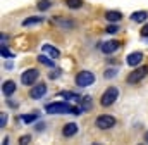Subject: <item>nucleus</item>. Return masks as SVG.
Listing matches in <instances>:
<instances>
[{
	"mask_svg": "<svg viewBox=\"0 0 148 145\" xmlns=\"http://www.w3.org/2000/svg\"><path fill=\"white\" fill-rule=\"evenodd\" d=\"M45 110L48 114H67V112H73V107L67 102H53V104H48Z\"/></svg>",
	"mask_w": 148,
	"mask_h": 145,
	"instance_id": "nucleus-1",
	"label": "nucleus"
},
{
	"mask_svg": "<svg viewBox=\"0 0 148 145\" xmlns=\"http://www.w3.org/2000/svg\"><path fill=\"white\" fill-rule=\"evenodd\" d=\"M117 97H119V90H117L115 86H110V88H107V90L103 92V95H102V99H100V104L105 106V107H109V106H112V104L117 100Z\"/></svg>",
	"mask_w": 148,
	"mask_h": 145,
	"instance_id": "nucleus-2",
	"label": "nucleus"
},
{
	"mask_svg": "<svg viewBox=\"0 0 148 145\" xmlns=\"http://www.w3.org/2000/svg\"><path fill=\"white\" fill-rule=\"evenodd\" d=\"M95 81V74L90 71H81L76 76V85L77 86H90Z\"/></svg>",
	"mask_w": 148,
	"mask_h": 145,
	"instance_id": "nucleus-3",
	"label": "nucleus"
},
{
	"mask_svg": "<svg viewBox=\"0 0 148 145\" xmlns=\"http://www.w3.org/2000/svg\"><path fill=\"white\" fill-rule=\"evenodd\" d=\"M38 76H40V72H38V69H26V71L21 74V83L23 85H35V81L38 79Z\"/></svg>",
	"mask_w": 148,
	"mask_h": 145,
	"instance_id": "nucleus-4",
	"label": "nucleus"
},
{
	"mask_svg": "<svg viewBox=\"0 0 148 145\" xmlns=\"http://www.w3.org/2000/svg\"><path fill=\"white\" fill-rule=\"evenodd\" d=\"M148 74V66H141V68H138V69H134V71L131 72L129 76H127V83H131V85H134V83H138V81H141L145 76Z\"/></svg>",
	"mask_w": 148,
	"mask_h": 145,
	"instance_id": "nucleus-5",
	"label": "nucleus"
},
{
	"mask_svg": "<svg viewBox=\"0 0 148 145\" xmlns=\"http://www.w3.org/2000/svg\"><path fill=\"white\" fill-rule=\"evenodd\" d=\"M115 124V117L114 116H109V114H103V116H98L97 117V126L100 130H109Z\"/></svg>",
	"mask_w": 148,
	"mask_h": 145,
	"instance_id": "nucleus-6",
	"label": "nucleus"
},
{
	"mask_svg": "<svg viewBox=\"0 0 148 145\" xmlns=\"http://www.w3.org/2000/svg\"><path fill=\"white\" fill-rule=\"evenodd\" d=\"M45 93H47V86H45L43 83H38L36 86L31 88V92H29V95H31L33 99H41Z\"/></svg>",
	"mask_w": 148,
	"mask_h": 145,
	"instance_id": "nucleus-7",
	"label": "nucleus"
},
{
	"mask_svg": "<svg viewBox=\"0 0 148 145\" xmlns=\"http://www.w3.org/2000/svg\"><path fill=\"white\" fill-rule=\"evenodd\" d=\"M126 61H127V64H129V66H133V68H134V66H138V64L143 61V54H141V52H133V54H129V55H127V59H126Z\"/></svg>",
	"mask_w": 148,
	"mask_h": 145,
	"instance_id": "nucleus-8",
	"label": "nucleus"
},
{
	"mask_svg": "<svg viewBox=\"0 0 148 145\" xmlns=\"http://www.w3.org/2000/svg\"><path fill=\"white\" fill-rule=\"evenodd\" d=\"M117 48H119V43L114 41V40H109V41H105V43L102 45V52H103V54H114Z\"/></svg>",
	"mask_w": 148,
	"mask_h": 145,
	"instance_id": "nucleus-9",
	"label": "nucleus"
},
{
	"mask_svg": "<svg viewBox=\"0 0 148 145\" xmlns=\"http://www.w3.org/2000/svg\"><path fill=\"white\" fill-rule=\"evenodd\" d=\"M41 50H43V54H47V55L52 57V59H59V57H60V52H59L55 47H52V45H43Z\"/></svg>",
	"mask_w": 148,
	"mask_h": 145,
	"instance_id": "nucleus-10",
	"label": "nucleus"
},
{
	"mask_svg": "<svg viewBox=\"0 0 148 145\" xmlns=\"http://www.w3.org/2000/svg\"><path fill=\"white\" fill-rule=\"evenodd\" d=\"M62 133H64V137H74L76 133H77V124L76 123H67L64 128H62Z\"/></svg>",
	"mask_w": 148,
	"mask_h": 145,
	"instance_id": "nucleus-11",
	"label": "nucleus"
},
{
	"mask_svg": "<svg viewBox=\"0 0 148 145\" xmlns=\"http://www.w3.org/2000/svg\"><path fill=\"white\" fill-rule=\"evenodd\" d=\"M2 92H3L7 97H10V95L16 92V83H14V81H10V79H9V81H5V83L2 85Z\"/></svg>",
	"mask_w": 148,
	"mask_h": 145,
	"instance_id": "nucleus-12",
	"label": "nucleus"
},
{
	"mask_svg": "<svg viewBox=\"0 0 148 145\" xmlns=\"http://www.w3.org/2000/svg\"><path fill=\"white\" fill-rule=\"evenodd\" d=\"M121 17H122V14H121L119 10H109V12L105 14V19L110 21V23H117Z\"/></svg>",
	"mask_w": 148,
	"mask_h": 145,
	"instance_id": "nucleus-13",
	"label": "nucleus"
},
{
	"mask_svg": "<svg viewBox=\"0 0 148 145\" xmlns=\"http://www.w3.org/2000/svg\"><path fill=\"white\" fill-rule=\"evenodd\" d=\"M147 16L148 14L145 10H138V12H133V14H131V19L136 21V23H143V21L147 19Z\"/></svg>",
	"mask_w": 148,
	"mask_h": 145,
	"instance_id": "nucleus-14",
	"label": "nucleus"
},
{
	"mask_svg": "<svg viewBox=\"0 0 148 145\" xmlns=\"http://www.w3.org/2000/svg\"><path fill=\"white\" fill-rule=\"evenodd\" d=\"M41 21H43V17H36V16H35V17H28V19L23 21V26H24V28H29V26H33V24H40Z\"/></svg>",
	"mask_w": 148,
	"mask_h": 145,
	"instance_id": "nucleus-15",
	"label": "nucleus"
},
{
	"mask_svg": "<svg viewBox=\"0 0 148 145\" xmlns=\"http://www.w3.org/2000/svg\"><path fill=\"white\" fill-rule=\"evenodd\" d=\"M60 97H62V99H66V100H83L79 95H76V93H69V92H62V93H60Z\"/></svg>",
	"mask_w": 148,
	"mask_h": 145,
	"instance_id": "nucleus-16",
	"label": "nucleus"
},
{
	"mask_svg": "<svg viewBox=\"0 0 148 145\" xmlns=\"http://www.w3.org/2000/svg\"><path fill=\"white\" fill-rule=\"evenodd\" d=\"M66 5L71 9H79L83 5V0H66Z\"/></svg>",
	"mask_w": 148,
	"mask_h": 145,
	"instance_id": "nucleus-17",
	"label": "nucleus"
},
{
	"mask_svg": "<svg viewBox=\"0 0 148 145\" xmlns=\"http://www.w3.org/2000/svg\"><path fill=\"white\" fill-rule=\"evenodd\" d=\"M50 59H52V57H47V54H45V55H40V57H38V61H40L41 64H45V66H50V68H53V62H52Z\"/></svg>",
	"mask_w": 148,
	"mask_h": 145,
	"instance_id": "nucleus-18",
	"label": "nucleus"
},
{
	"mask_svg": "<svg viewBox=\"0 0 148 145\" xmlns=\"http://www.w3.org/2000/svg\"><path fill=\"white\" fill-rule=\"evenodd\" d=\"M83 110H90L91 109V97H83V106H81Z\"/></svg>",
	"mask_w": 148,
	"mask_h": 145,
	"instance_id": "nucleus-19",
	"label": "nucleus"
},
{
	"mask_svg": "<svg viewBox=\"0 0 148 145\" xmlns=\"http://www.w3.org/2000/svg\"><path fill=\"white\" fill-rule=\"evenodd\" d=\"M50 5H52L50 0H40V2H38V9H40V10H47Z\"/></svg>",
	"mask_w": 148,
	"mask_h": 145,
	"instance_id": "nucleus-20",
	"label": "nucleus"
},
{
	"mask_svg": "<svg viewBox=\"0 0 148 145\" xmlns=\"http://www.w3.org/2000/svg\"><path fill=\"white\" fill-rule=\"evenodd\" d=\"M38 117V114H26V116H23V121L24 123H35Z\"/></svg>",
	"mask_w": 148,
	"mask_h": 145,
	"instance_id": "nucleus-21",
	"label": "nucleus"
},
{
	"mask_svg": "<svg viewBox=\"0 0 148 145\" xmlns=\"http://www.w3.org/2000/svg\"><path fill=\"white\" fill-rule=\"evenodd\" d=\"M55 23L59 24V26H66V28H73V23H67V21H60V17H55Z\"/></svg>",
	"mask_w": 148,
	"mask_h": 145,
	"instance_id": "nucleus-22",
	"label": "nucleus"
},
{
	"mask_svg": "<svg viewBox=\"0 0 148 145\" xmlns=\"http://www.w3.org/2000/svg\"><path fill=\"white\" fill-rule=\"evenodd\" d=\"M105 31H107L109 35H114V33H117V31H119V28H117L115 24H112V26H107V30H105Z\"/></svg>",
	"mask_w": 148,
	"mask_h": 145,
	"instance_id": "nucleus-23",
	"label": "nucleus"
},
{
	"mask_svg": "<svg viewBox=\"0 0 148 145\" xmlns=\"http://www.w3.org/2000/svg\"><path fill=\"white\" fill-rule=\"evenodd\" d=\"M5 124H7V114H5V112H2V114H0V126H2V128H5Z\"/></svg>",
	"mask_w": 148,
	"mask_h": 145,
	"instance_id": "nucleus-24",
	"label": "nucleus"
},
{
	"mask_svg": "<svg viewBox=\"0 0 148 145\" xmlns=\"http://www.w3.org/2000/svg\"><path fill=\"white\" fill-rule=\"evenodd\" d=\"M115 74H117L115 69H107V71H105V78H107V79H110V78H114Z\"/></svg>",
	"mask_w": 148,
	"mask_h": 145,
	"instance_id": "nucleus-25",
	"label": "nucleus"
},
{
	"mask_svg": "<svg viewBox=\"0 0 148 145\" xmlns=\"http://www.w3.org/2000/svg\"><path fill=\"white\" fill-rule=\"evenodd\" d=\"M29 142H31V137L29 135H24V137L19 138V144H29Z\"/></svg>",
	"mask_w": 148,
	"mask_h": 145,
	"instance_id": "nucleus-26",
	"label": "nucleus"
},
{
	"mask_svg": "<svg viewBox=\"0 0 148 145\" xmlns=\"http://www.w3.org/2000/svg\"><path fill=\"white\" fill-rule=\"evenodd\" d=\"M2 57H12V54L5 48V45H2Z\"/></svg>",
	"mask_w": 148,
	"mask_h": 145,
	"instance_id": "nucleus-27",
	"label": "nucleus"
},
{
	"mask_svg": "<svg viewBox=\"0 0 148 145\" xmlns=\"http://www.w3.org/2000/svg\"><path fill=\"white\" fill-rule=\"evenodd\" d=\"M141 36H143V38H145V36H148V23L143 26V28H141Z\"/></svg>",
	"mask_w": 148,
	"mask_h": 145,
	"instance_id": "nucleus-28",
	"label": "nucleus"
},
{
	"mask_svg": "<svg viewBox=\"0 0 148 145\" xmlns=\"http://www.w3.org/2000/svg\"><path fill=\"white\" fill-rule=\"evenodd\" d=\"M81 110H83V109H79V107H73V114H76V116H77V114H79Z\"/></svg>",
	"mask_w": 148,
	"mask_h": 145,
	"instance_id": "nucleus-29",
	"label": "nucleus"
},
{
	"mask_svg": "<svg viewBox=\"0 0 148 145\" xmlns=\"http://www.w3.org/2000/svg\"><path fill=\"white\" fill-rule=\"evenodd\" d=\"M145 142H147V144H148V131H147V133H145Z\"/></svg>",
	"mask_w": 148,
	"mask_h": 145,
	"instance_id": "nucleus-30",
	"label": "nucleus"
}]
</instances>
